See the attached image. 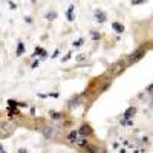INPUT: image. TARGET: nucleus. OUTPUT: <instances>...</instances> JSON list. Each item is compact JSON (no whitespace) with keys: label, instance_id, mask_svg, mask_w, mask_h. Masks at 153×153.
Listing matches in <instances>:
<instances>
[{"label":"nucleus","instance_id":"nucleus-8","mask_svg":"<svg viewBox=\"0 0 153 153\" xmlns=\"http://www.w3.org/2000/svg\"><path fill=\"white\" fill-rule=\"evenodd\" d=\"M74 9H75V5H70V6H69V9H67V20H69V21H74V20H75Z\"/></svg>","mask_w":153,"mask_h":153},{"label":"nucleus","instance_id":"nucleus-18","mask_svg":"<svg viewBox=\"0 0 153 153\" xmlns=\"http://www.w3.org/2000/svg\"><path fill=\"white\" fill-rule=\"evenodd\" d=\"M139 3H144V2L143 0H133L132 2V5H139Z\"/></svg>","mask_w":153,"mask_h":153},{"label":"nucleus","instance_id":"nucleus-5","mask_svg":"<svg viewBox=\"0 0 153 153\" xmlns=\"http://www.w3.org/2000/svg\"><path fill=\"white\" fill-rule=\"evenodd\" d=\"M135 115H136V109H135V107H129V109L124 112V120H132Z\"/></svg>","mask_w":153,"mask_h":153},{"label":"nucleus","instance_id":"nucleus-7","mask_svg":"<svg viewBox=\"0 0 153 153\" xmlns=\"http://www.w3.org/2000/svg\"><path fill=\"white\" fill-rule=\"evenodd\" d=\"M77 139H78V132H77V130H72V132L67 135V141H69V143H77Z\"/></svg>","mask_w":153,"mask_h":153},{"label":"nucleus","instance_id":"nucleus-14","mask_svg":"<svg viewBox=\"0 0 153 153\" xmlns=\"http://www.w3.org/2000/svg\"><path fill=\"white\" fill-rule=\"evenodd\" d=\"M51 118H52V120H60V118H61V113H58V112H51Z\"/></svg>","mask_w":153,"mask_h":153},{"label":"nucleus","instance_id":"nucleus-10","mask_svg":"<svg viewBox=\"0 0 153 153\" xmlns=\"http://www.w3.org/2000/svg\"><path fill=\"white\" fill-rule=\"evenodd\" d=\"M23 52H25V46H23V43H21V41H18V44H17V52H15V55H17V57H20V55H23Z\"/></svg>","mask_w":153,"mask_h":153},{"label":"nucleus","instance_id":"nucleus-16","mask_svg":"<svg viewBox=\"0 0 153 153\" xmlns=\"http://www.w3.org/2000/svg\"><path fill=\"white\" fill-rule=\"evenodd\" d=\"M83 43H84V40H83V38H80V40H77V41H75V43H74V46H75V48H77V46H81V44H83Z\"/></svg>","mask_w":153,"mask_h":153},{"label":"nucleus","instance_id":"nucleus-9","mask_svg":"<svg viewBox=\"0 0 153 153\" xmlns=\"http://www.w3.org/2000/svg\"><path fill=\"white\" fill-rule=\"evenodd\" d=\"M55 18H57V12H55V11H48V12H46V20L52 21V20H55Z\"/></svg>","mask_w":153,"mask_h":153},{"label":"nucleus","instance_id":"nucleus-3","mask_svg":"<svg viewBox=\"0 0 153 153\" xmlns=\"http://www.w3.org/2000/svg\"><path fill=\"white\" fill-rule=\"evenodd\" d=\"M95 20H97L98 23H104V21L107 20L106 12H104V11H101V9H97V11H95Z\"/></svg>","mask_w":153,"mask_h":153},{"label":"nucleus","instance_id":"nucleus-23","mask_svg":"<svg viewBox=\"0 0 153 153\" xmlns=\"http://www.w3.org/2000/svg\"><path fill=\"white\" fill-rule=\"evenodd\" d=\"M18 153H28V152H26V150H23V149H21V150H20V152H18Z\"/></svg>","mask_w":153,"mask_h":153},{"label":"nucleus","instance_id":"nucleus-4","mask_svg":"<svg viewBox=\"0 0 153 153\" xmlns=\"http://www.w3.org/2000/svg\"><path fill=\"white\" fill-rule=\"evenodd\" d=\"M78 135H81V136L92 135V129H90V126H87V124L81 126V127H80V130H78Z\"/></svg>","mask_w":153,"mask_h":153},{"label":"nucleus","instance_id":"nucleus-20","mask_svg":"<svg viewBox=\"0 0 153 153\" xmlns=\"http://www.w3.org/2000/svg\"><path fill=\"white\" fill-rule=\"evenodd\" d=\"M25 20H26V23H31V21H32V18H31V17H25Z\"/></svg>","mask_w":153,"mask_h":153},{"label":"nucleus","instance_id":"nucleus-22","mask_svg":"<svg viewBox=\"0 0 153 153\" xmlns=\"http://www.w3.org/2000/svg\"><path fill=\"white\" fill-rule=\"evenodd\" d=\"M37 66H38V61H34V63H32V69H35Z\"/></svg>","mask_w":153,"mask_h":153},{"label":"nucleus","instance_id":"nucleus-17","mask_svg":"<svg viewBox=\"0 0 153 153\" xmlns=\"http://www.w3.org/2000/svg\"><path fill=\"white\" fill-rule=\"evenodd\" d=\"M9 8H11V9H15V8H17V5H15L14 2H9Z\"/></svg>","mask_w":153,"mask_h":153},{"label":"nucleus","instance_id":"nucleus-6","mask_svg":"<svg viewBox=\"0 0 153 153\" xmlns=\"http://www.w3.org/2000/svg\"><path fill=\"white\" fill-rule=\"evenodd\" d=\"M112 29H113V31H116L118 34L124 32V26H123L121 23H118V21H113V23H112Z\"/></svg>","mask_w":153,"mask_h":153},{"label":"nucleus","instance_id":"nucleus-21","mask_svg":"<svg viewBox=\"0 0 153 153\" xmlns=\"http://www.w3.org/2000/svg\"><path fill=\"white\" fill-rule=\"evenodd\" d=\"M69 58H70V54H69V55H66V57H63V61H67Z\"/></svg>","mask_w":153,"mask_h":153},{"label":"nucleus","instance_id":"nucleus-13","mask_svg":"<svg viewBox=\"0 0 153 153\" xmlns=\"http://www.w3.org/2000/svg\"><path fill=\"white\" fill-rule=\"evenodd\" d=\"M87 150H89V153H103V150L97 146H87Z\"/></svg>","mask_w":153,"mask_h":153},{"label":"nucleus","instance_id":"nucleus-2","mask_svg":"<svg viewBox=\"0 0 153 153\" xmlns=\"http://www.w3.org/2000/svg\"><path fill=\"white\" fill-rule=\"evenodd\" d=\"M55 135H57L55 127H44V129H43V136H44V138L51 139V138H54Z\"/></svg>","mask_w":153,"mask_h":153},{"label":"nucleus","instance_id":"nucleus-11","mask_svg":"<svg viewBox=\"0 0 153 153\" xmlns=\"http://www.w3.org/2000/svg\"><path fill=\"white\" fill-rule=\"evenodd\" d=\"M80 106V98H72L70 101H69V107L70 109H75V107H78Z\"/></svg>","mask_w":153,"mask_h":153},{"label":"nucleus","instance_id":"nucleus-15","mask_svg":"<svg viewBox=\"0 0 153 153\" xmlns=\"http://www.w3.org/2000/svg\"><path fill=\"white\" fill-rule=\"evenodd\" d=\"M123 126H132V120H121Z\"/></svg>","mask_w":153,"mask_h":153},{"label":"nucleus","instance_id":"nucleus-12","mask_svg":"<svg viewBox=\"0 0 153 153\" xmlns=\"http://www.w3.org/2000/svg\"><path fill=\"white\" fill-rule=\"evenodd\" d=\"M77 146H80V147H87L89 146V141L86 139V138H81V139H77V143H75Z\"/></svg>","mask_w":153,"mask_h":153},{"label":"nucleus","instance_id":"nucleus-1","mask_svg":"<svg viewBox=\"0 0 153 153\" xmlns=\"http://www.w3.org/2000/svg\"><path fill=\"white\" fill-rule=\"evenodd\" d=\"M144 54H146V49H144V48H139L138 51H135V52L130 55V63L133 64L135 61H138L139 58H143V57H144Z\"/></svg>","mask_w":153,"mask_h":153},{"label":"nucleus","instance_id":"nucleus-19","mask_svg":"<svg viewBox=\"0 0 153 153\" xmlns=\"http://www.w3.org/2000/svg\"><path fill=\"white\" fill-rule=\"evenodd\" d=\"M92 37H93L95 40H98V38H100V34H97V32H92Z\"/></svg>","mask_w":153,"mask_h":153}]
</instances>
